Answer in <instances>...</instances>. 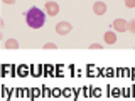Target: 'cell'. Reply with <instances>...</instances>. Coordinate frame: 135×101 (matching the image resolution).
<instances>
[{
    "label": "cell",
    "mask_w": 135,
    "mask_h": 101,
    "mask_svg": "<svg viewBox=\"0 0 135 101\" xmlns=\"http://www.w3.org/2000/svg\"><path fill=\"white\" fill-rule=\"evenodd\" d=\"M46 15H47V14H46V10H42V8H39V7H31L24 14L25 22H27V25L31 29H41V27H44Z\"/></svg>",
    "instance_id": "obj_1"
},
{
    "label": "cell",
    "mask_w": 135,
    "mask_h": 101,
    "mask_svg": "<svg viewBox=\"0 0 135 101\" xmlns=\"http://www.w3.org/2000/svg\"><path fill=\"white\" fill-rule=\"evenodd\" d=\"M112 27H113V31H117V32H128V22H127L125 19H122V17L113 20Z\"/></svg>",
    "instance_id": "obj_2"
},
{
    "label": "cell",
    "mask_w": 135,
    "mask_h": 101,
    "mask_svg": "<svg viewBox=\"0 0 135 101\" xmlns=\"http://www.w3.org/2000/svg\"><path fill=\"white\" fill-rule=\"evenodd\" d=\"M44 10H46V14H47L49 17H56L59 14V5L54 2V0H51V2H46Z\"/></svg>",
    "instance_id": "obj_3"
},
{
    "label": "cell",
    "mask_w": 135,
    "mask_h": 101,
    "mask_svg": "<svg viewBox=\"0 0 135 101\" xmlns=\"http://www.w3.org/2000/svg\"><path fill=\"white\" fill-rule=\"evenodd\" d=\"M71 31H73V25H71L69 22H59V24H56V32L59 34V36H68Z\"/></svg>",
    "instance_id": "obj_4"
},
{
    "label": "cell",
    "mask_w": 135,
    "mask_h": 101,
    "mask_svg": "<svg viewBox=\"0 0 135 101\" xmlns=\"http://www.w3.org/2000/svg\"><path fill=\"white\" fill-rule=\"evenodd\" d=\"M93 14L98 15V17L105 15V14H107V3H103V2H95V3H93Z\"/></svg>",
    "instance_id": "obj_5"
},
{
    "label": "cell",
    "mask_w": 135,
    "mask_h": 101,
    "mask_svg": "<svg viewBox=\"0 0 135 101\" xmlns=\"http://www.w3.org/2000/svg\"><path fill=\"white\" fill-rule=\"evenodd\" d=\"M103 39H105V44H108V46H113V44H117V32H113V31H108V32H105Z\"/></svg>",
    "instance_id": "obj_6"
},
{
    "label": "cell",
    "mask_w": 135,
    "mask_h": 101,
    "mask_svg": "<svg viewBox=\"0 0 135 101\" xmlns=\"http://www.w3.org/2000/svg\"><path fill=\"white\" fill-rule=\"evenodd\" d=\"M3 47L5 49H17L19 47V42H17L15 39H7L5 44H3Z\"/></svg>",
    "instance_id": "obj_7"
},
{
    "label": "cell",
    "mask_w": 135,
    "mask_h": 101,
    "mask_svg": "<svg viewBox=\"0 0 135 101\" xmlns=\"http://www.w3.org/2000/svg\"><path fill=\"white\" fill-rule=\"evenodd\" d=\"M128 32L135 34V19H132V20L128 22Z\"/></svg>",
    "instance_id": "obj_8"
},
{
    "label": "cell",
    "mask_w": 135,
    "mask_h": 101,
    "mask_svg": "<svg viewBox=\"0 0 135 101\" xmlns=\"http://www.w3.org/2000/svg\"><path fill=\"white\" fill-rule=\"evenodd\" d=\"M57 46L54 44V42H47V44H44V49H56Z\"/></svg>",
    "instance_id": "obj_9"
},
{
    "label": "cell",
    "mask_w": 135,
    "mask_h": 101,
    "mask_svg": "<svg viewBox=\"0 0 135 101\" xmlns=\"http://www.w3.org/2000/svg\"><path fill=\"white\" fill-rule=\"evenodd\" d=\"M125 5L128 8H133L135 7V0H125Z\"/></svg>",
    "instance_id": "obj_10"
},
{
    "label": "cell",
    "mask_w": 135,
    "mask_h": 101,
    "mask_svg": "<svg viewBox=\"0 0 135 101\" xmlns=\"http://www.w3.org/2000/svg\"><path fill=\"white\" fill-rule=\"evenodd\" d=\"M17 0H2V3H5V5H14Z\"/></svg>",
    "instance_id": "obj_11"
},
{
    "label": "cell",
    "mask_w": 135,
    "mask_h": 101,
    "mask_svg": "<svg viewBox=\"0 0 135 101\" xmlns=\"http://www.w3.org/2000/svg\"><path fill=\"white\" fill-rule=\"evenodd\" d=\"M90 49H103L101 44H90Z\"/></svg>",
    "instance_id": "obj_12"
},
{
    "label": "cell",
    "mask_w": 135,
    "mask_h": 101,
    "mask_svg": "<svg viewBox=\"0 0 135 101\" xmlns=\"http://www.w3.org/2000/svg\"><path fill=\"white\" fill-rule=\"evenodd\" d=\"M46 2H51V0H46Z\"/></svg>",
    "instance_id": "obj_13"
},
{
    "label": "cell",
    "mask_w": 135,
    "mask_h": 101,
    "mask_svg": "<svg viewBox=\"0 0 135 101\" xmlns=\"http://www.w3.org/2000/svg\"><path fill=\"white\" fill-rule=\"evenodd\" d=\"M123 2H125V0H123Z\"/></svg>",
    "instance_id": "obj_14"
}]
</instances>
